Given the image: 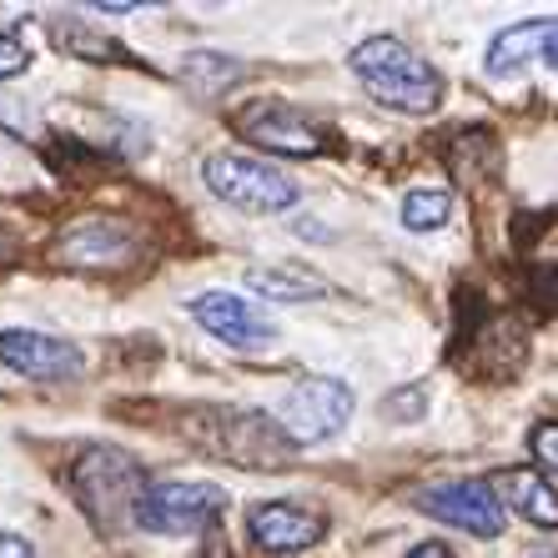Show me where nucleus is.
<instances>
[{
    "label": "nucleus",
    "mask_w": 558,
    "mask_h": 558,
    "mask_svg": "<svg viewBox=\"0 0 558 558\" xmlns=\"http://www.w3.org/2000/svg\"><path fill=\"white\" fill-rule=\"evenodd\" d=\"M417 508L428 519L448 523V529H463L473 538H498L504 533V504L483 478H453V483H433L417 494Z\"/></svg>",
    "instance_id": "obj_6"
},
{
    "label": "nucleus",
    "mask_w": 558,
    "mask_h": 558,
    "mask_svg": "<svg viewBox=\"0 0 558 558\" xmlns=\"http://www.w3.org/2000/svg\"><path fill=\"white\" fill-rule=\"evenodd\" d=\"M0 558H36V548L26 538H15V533H0Z\"/></svg>",
    "instance_id": "obj_22"
},
{
    "label": "nucleus",
    "mask_w": 558,
    "mask_h": 558,
    "mask_svg": "<svg viewBox=\"0 0 558 558\" xmlns=\"http://www.w3.org/2000/svg\"><path fill=\"white\" fill-rule=\"evenodd\" d=\"M217 417V448L221 458H232L236 468H287L298 442L282 433V423L267 413H211Z\"/></svg>",
    "instance_id": "obj_8"
},
{
    "label": "nucleus",
    "mask_w": 558,
    "mask_h": 558,
    "mask_svg": "<svg viewBox=\"0 0 558 558\" xmlns=\"http://www.w3.org/2000/svg\"><path fill=\"white\" fill-rule=\"evenodd\" d=\"M182 81L202 101H211V96H221L227 86L242 81V61H232V56H221V51H192V56H182Z\"/></svg>",
    "instance_id": "obj_17"
},
{
    "label": "nucleus",
    "mask_w": 558,
    "mask_h": 558,
    "mask_svg": "<svg viewBox=\"0 0 558 558\" xmlns=\"http://www.w3.org/2000/svg\"><path fill=\"white\" fill-rule=\"evenodd\" d=\"M453 211V196L448 192H408L403 196V227L408 232H438Z\"/></svg>",
    "instance_id": "obj_18"
},
{
    "label": "nucleus",
    "mask_w": 558,
    "mask_h": 558,
    "mask_svg": "<svg viewBox=\"0 0 558 558\" xmlns=\"http://www.w3.org/2000/svg\"><path fill=\"white\" fill-rule=\"evenodd\" d=\"M558 21H519V26L498 31L494 40H488V76H513L523 61H533V56H544V40L554 36Z\"/></svg>",
    "instance_id": "obj_13"
},
{
    "label": "nucleus",
    "mask_w": 558,
    "mask_h": 558,
    "mask_svg": "<svg viewBox=\"0 0 558 558\" xmlns=\"http://www.w3.org/2000/svg\"><path fill=\"white\" fill-rule=\"evenodd\" d=\"M554 298H558V272H554Z\"/></svg>",
    "instance_id": "obj_26"
},
{
    "label": "nucleus",
    "mask_w": 558,
    "mask_h": 558,
    "mask_svg": "<svg viewBox=\"0 0 558 558\" xmlns=\"http://www.w3.org/2000/svg\"><path fill=\"white\" fill-rule=\"evenodd\" d=\"M51 40L61 46L65 56H76V61H131L126 46H117L111 36L92 31V21H76V15L51 21Z\"/></svg>",
    "instance_id": "obj_16"
},
{
    "label": "nucleus",
    "mask_w": 558,
    "mask_h": 558,
    "mask_svg": "<svg viewBox=\"0 0 558 558\" xmlns=\"http://www.w3.org/2000/svg\"><path fill=\"white\" fill-rule=\"evenodd\" d=\"M0 363L21 377H36V383H71L86 367L76 342H61L51 332H31V327H5L0 332Z\"/></svg>",
    "instance_id": "obj_10"
},
{
    "label": "nucleus",
    "mask_w": 558,
    "mask_h": 558,
    "mask_svg": "<svg viewBox=\"0 0 558 558\" xmlns=\"http://www.w3.org/2000/svg\"><path fill=\"white\" fill-rule=\"evenodd\" d=\"M529 448H533V458H538V463L558 473V423H538V428H533V438H529Z\"/></svg>",
    "instance_id": "obj_21"
},
{
    "label": "nucleus",
    "mask_w": 558,
    "mask_h": 558,
    "mask_svg": "<svg viewBox=\"0 0 558 558\" xmlns=\"http://www.w3.org/2000/svg\"><path fill=\"white\" fill-rule=\"evenodd\" d=\"M26 65H31L26 40H21V36H0V81H5V76H21Z\"/></svg>",
    "instance_id": "obj_20"
},
{
    "label": "nucleus",
    "mask_w": 558,
    "mask_h": 558,
    "mask_svg": "<svg viewBox=\"0 0 558 558\" xmlns=\"http://www.w3.org/2000/svg\"><path fill=\"white\" fill-rule=\"evenodd\" d=\"M408 558H453V554H448V548H442V544H417Z\"/></svg>",
    "instance_id": "obj_23"
},
{
    "label": "nucleus",
    "mask_w": 558,
    "mask_h": 558,
    "mask_svg": "<svg viewBox=\"0 0 558 558\" xmlns=\"http://www.w3.org/2000/svg\"><path fill=\"white\" fill-rule=\"evenodd\" d=\"M544 61H548V65H554V71H558V26H554V36L544 40Z\"/></svg>",
    "instance_id": "obj_24"
},
{
    "label": "nucleus",
    "mask_w": 558,
    "mask_h": 558,
    "mask_svg": "<svg viewBox=\"0 0 558 558\" xmlns=\"http://www.w3.org/2000/svg\"><path fill=\"white\" fill-rule=\"evenodd\" d=\"M504 494L529 523H538V529H558V494L548 488L544 473H533V468H513V473H504Z\"/></svg>",
    "instance_id": "obj_14"
},
{
    "label": "nucleus",
    "mask_w": 558,
    "mask_h": 558,
    "mask_svg": "<svg viewBox=\"0 0 558 558\" xmlns=\"http://www.w3.org/2000/svg\"><path fill=\"white\" fill-rule=\"evenodd\" d=\"M232 131L242 142H257L282 156H317L327 146V131L287 101H247L232 117Z\"/></svg>",
    "instance_id": "obj_7"
},
{
    "label": "nucleus",
    "mask_w": 558,
    "mask_h": 558,
    "mask_svg": "<svg viewBox=\"0 0 558 558\" xmlns=\"http://www.w3.org/2000/svg\"><path fill=\"white\" fill-rule=\"evenodd\" d=\"M15 257V242H11V236H5V232H0V267H5V262H11Z\"/></svg>",
    "instance_id": "obj_25"
},
{
    "label": "nucleus",
    "mask_w": 558,
    "mask_h": 558,
    "mask_svg": "<svg viewBox=\"0 0 558 558\" xmlns=\"http://www.w3.org/2000/svg\"><path fill=\"white\" fill-rule=\"evenodd\" d=\"M348 417H352V388L338 383V377H302L277 408V423L298 448L327 442L332 433H342Z\"/></svg>",
    "instance_id": "obj_5"
},
{
    "label": "nucleus",
    "mask_w": 558,
    "mask_h": 558,
    "mask_svg": "<svg viewBox=\"0 0 558 558\" xmlns=\"http://www.w3.org/2000/svg\"><path fill=\"white\" fill-rule=\"evenodd\" d=\"M221 508H227V494L217 483H151L146 498L136 504V529L186 538V533L211 529L221 519Z\"/></svg>",
    "instance_id": "obj_4"
},
{
    "label": "nucleus",
    "mask_w": 558,
    "mask_h": 558,
    "mask_svg": "<svg viewBox=\"0 0 558 558\" xmlns=\"http://www.w3.org/2000/svg\"><path fill=\"white\" fill-rule=\"evenodd\" d=\"M65 483H71L76 504L86 508V519L101 533H121L126 523H136V504L151 488L146 468L121 448H106V442H86L76 463L65 468Z\"/></svg>",
    "instance_id": "obj_1"
},
{
    "label": "nucleus",
    "mask_w": 558,
    "mask_h": 558,
    "mask_svg": "<svg viewBox=\"0 0 558 558\" xmlns=\"http://www.w3.org/2000/svg\"><path fill=\"white\" fill-rule=\"evenodd\" d=\"M247 287L262 292L267 302H312V298H327V282L307 267H252L247 272Z\"/></svg>",
    "instance_id": "obj_15"
},
{
    "label": "nucleus",
    "mask_w": 558,
    "mask_h": 558,
    "mask_svg": "<svg viewBox=\"0 0 558 558\" xmlns=\"http://www.w3.org/2000/svg\"><path fill=\"white\" fill-rule=\"evenodd\" d=\"M247 529H252V544H257L262 554H302V548H312L327 533V519L317 513V508H302V504L277 498V504L252 508Z\"/></svg>",
    "instance_id": "obj_12"
},
{
    "label": "nucleus",
    "mask_w": 558,
    "mask_h": 558,
    "mask_svg": "<svg viewBox=\"0 0 558 558\" xmlns=\"http://www.w3.org/2000/svg\"><path fill=\"white\" fill-rule=\"evenodd\" d=\"M202 182L227 207L252 211V217H272V211H287L298 202V182L287 171L267 167L257 156H242V151H211L202 161Z\"/></svg>",
    "instance_id": "obj_3"
},
{
    "label": "nucleus",
    "mask_w": 558,
    "mask_h": 558,
    "mask_svg": "<svg viewBox=\"0 0 558 558\" xmlns=\"http://www.w3.org/2000/svg\"><path fill=\"white\" fill-rule=\"evenodd\" d=\"M186 307H192L196 323L207 327L217 342H227V348L247 352V348H267V342L277 338V327L267 323L247 298H236V292H202V298H192Z\"/></svg>",
    "instance_id": "obj_11"
},
{
    "label": "nucleus",
    "mask_w": 558,
    "mask_h": 558,
    "mask_svg": "<svg viewBox=\"0 0 558 558\" xmlns=\"http://www.w3.org/2000/svg\"><path fill=\"white\" fill-rule=\"evenodd\" d=\"M348 65H352V76L363 81L383 106H392V111L428 117L433 106L442 101V76L417 51H408L398 36L363 40V46L348 56Z\"/></svg>",
    "instance_id": "obj_2"
},
{
    "label": "nucleus",
    "mask_w": 558,
    "mask_h": 558,
    "mask_svg": "<svg viewBox=\"0 0 558 558\" xmlns=\"http://www.w3.org/2000/svg\"><path fill=\"white\" fill-rule=\"evenodd\" d=\"M136 252H142L136 227H126L117 217H81L56 242V262L61 267H126Z\"/></svg>",
    "instance_id": "obj_9"
},
{
    "label": "nucleus",
    "mask_w": 558,
    "mask_h": 558,
    "mask_svg": "<svg viewBox=\"0 0 558 558\" xmlns=\"http://www.w3.org/2000/svg\"><path fill=\"white\" fill-rule=\"evenodd\" d=\"M423 408H428V392L413 388V392H392L388 403H383V413H388V417H403V423H417V417H423Z\"/></svg>",
    "instance_id": "obj_19"
}]
</instances>
